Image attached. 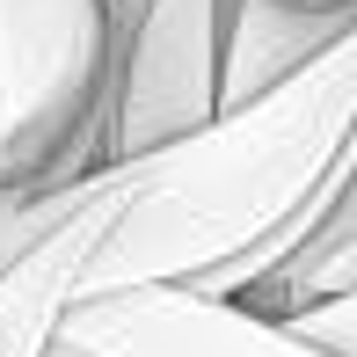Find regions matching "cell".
Instances as JSON below:
<instances>
[{
  "label": "cell",
  "instance_id": "obj_6",
  "mask_svg": "<svg viewBox=\"0 0 357 357\" xmlns=\"http://www.w3.org/2000/svg\"><path fill=\"white\" fill-rule=\"evenodd\" d=\"M357 22V8H314V0H226V37H219V109L278 88L321 59Z\"/></svg>",
  "mask_w": 357,
  "mask_h": 357
},
{
  "label": "cell",
  "instance_id": "obj_2",
  "mask_svg": "<svg viewBox=\"0 0 357 357\" xmlns=\"http://www.w3.org/2000/svg\"><path fill=\"white\" fill-rule=\"evenodd\" d=\"M109 0H0V183L102 168Z\"/></svg>",
  "mask_w": 357,
  "mask_h": 357
},
{
  "label": "cell",
  "instance_id": "obj_3",
  "mask_svg": "<svg viewBox=\"0 0 357 357\" xmlns=\"http://www.w3.org/2000/svg\"><path fill=\"white\" fill-rule=\"evenodd\" d=\"M219 37H226V0H132V8H109L102 168L153 153V146L219 117Z\"/></svg>",
  "mask_w": 357,
  "mask_h": 357
},
{
  "label": "cell",
  "instance_id": "obj_5",
  "mask_svg": "<svg viewBox=\"0 0 357 357\" xmlns=\"http://www.w3.org/2000/svg\"><path fill=\"white\" fill-rule=\"evenodd\" d=\"M124 197H132V168L124 160L95 168L88 197L0 270V357H52L59 328H66V314L80 299V278H88L95 248H102L109 219L124 212Z\"/></svg>",
  "mask_w": 357,
  "mask_h": 357
},
{
  "label": "cell",
  "instance_id": "obj_8",
  "mask_svg": "<svg viewBox=\"0 0 357 357\" xmlns=\"http://www.w3.org/2000/svg\"><path fill=\"white\" fill-rule=\"evenodd\" d=\"M278 321H291V328L314 335V343H328L335 357H357V284H350V291H335V299L299 306V314H278Z\"/></svg>",
  "mask_w": 357,
  "mask_h": 357
},
{
  "label": "cell",
  "instance_id": "obj_7",
  "mask_svg": "<svg viewBox=\"0 0 357 357\" xmlns=\"http://www.w3.org/2000/svg\"><path fill=\"white\" fill-rule=\"evenodd\" d=\"M88 190H95V175H80V183H0V270H8L29 241L52 234Z\"/></svg>",
  "mask_w": 357,
  "mask_h": 357
},
{
  "label": "cell",
  "instance_id": "obj_9",
  "mask_svg": "<svg viewBox=\"0 0 357 357\" xmlns=\"http://www.w3.org/2000/svg\"><path fill=\"white\" fill-rule=\"evenodd\" d=\"M314 8H357V0H314Z\"/></svg>",
  "mask_w": 357,
  "mask_h": 357
},
{
  "label": "cell",
  "instance_id": "obj_1",
  "mask_svg": "<svg viewBox=\"0 0 357 357\" xmlns=\"http://www.w3.org/2000/svg\"><path fill=\"white\" fill-rule=\"evenodd\" d=\"M357 124V22L291 80L219 109L212 124L132 153V197L109 219L80 299L124 284H190L291 219Z\"/></svg>",
  "mask_w": 357,
  "mask_h": 357
},
{
  "label": "cell",
  "instance_id": "obj_4",
  "mask_svg": "<svg viewBox=\"0 0 357 357\" xmlns=\"http://www.w3.org/2000/svg\"><path fill=\"white\" fill-rule=\"evenodd\" d=\"M59 343L80 357H335L291 321L197 284H124L73 299Z\"/></svg>",
  "mask_w": 357,
  "mask_h": 357
}]
</instances>
